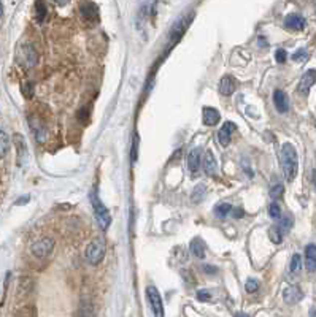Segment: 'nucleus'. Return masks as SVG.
I'll return each instance as SVG.
<instances>
[{"label": "nucleus", "mask_w": 316, "mask_h": 317, "mask_svg": "<svg viewBox=\"0 0 316 317\" xmlns=\"http://www.w3.org/2000/svg\"><path fill=\"white\" fill-rule=\"evenodd\" d=\"M147 300L150 303L153 317H164V305H162V298L159 295V290L155 286L147 287Z\"/></svg>", "instance_id": "obj_4"}, {"label": "nucleus", "mask_w": 316, "mask_h": 317, "mask_svg": "<svg viewBox=\"0 0 316 317\" xmlns=\"http://www.w3.org/2000/svg\"><path fill=\"white\" fill-rule=\"evenodd\" d=\"M305 265L310 273L316 271V244H309L305 247Z\"/></svg>", "instance_id": "obj_15"}, {"label": "nucleus", "mask_w": 316, "mask_h": 317, "mask_svg": "<svg viewBox=\"0 0 316 317\" xmlns=\"http://www.w3.org/2000/svg\"><path fill=\"white\" fill-rule=\"evenodd\" d=\"M53 249H54V239L48 236L41 238L32 244V254L38 257V259H45V257H48L53 252Z\"/></svg>", "instance_id": "obj_5"}, {"label": "nucleus", "mask_w": 316, "mask_h": 317, "mask_svg": "<svg viewBox=\"0 0 316 317\" xmlns=\"http://www.w3.org/2000/svg\"><path fill=\"white\" fill-rule=\"evenodd\" d=\"M105 257V244L102 239H92L86 247V260L91 265H99Z\"/></svg>", "instance_id": "obj_3"}, {"label": "nucleus", "mask_w": 316, "mask_h": 317, "mask_svg": "<svg viewBox=\"0 0 316 317\" xmlns=\"http://www.w3.org/2000/svg\"><path fill=\"white\" fill-rule=\"evenodd\" d=\"M315 186H316V171H315Z\"/></svg>", "instance_id": "obj_38"}, {"label": "nucleus", "mask_w": 316, "mask_h": 317, "mask_svg": "<svg viewBox=\"0 0 316 317\" xmlns=\"http://www.w3.org/2000/svg\"><path fill=\"white\" fill-rule=\"evenodd\" d=\"M35 10H37V19L38 22H43L45 18H46V3L43 2V0H37V3H35Z\"/></svg>", "instance_id": "obj_22"}, {"label": "nucleus", "mask_w": 316, "mask_h": 317, "mask_svg": "<svg viewBox=\"0 0 316 317\" xmlns=\"http://www.w3.org/2000/svg\"><path fill=\"white\" fill-rule=\"evenodd\" d=\"M234 130H235V124L230 122V121L224 122L223 127H221V130L218 132V140H219L221 146H223V148H226L227 144L230 143V138H232Z\"/></svg>", "instance_id": "obj_6"}, {"label": "nucleus", "mask_w": 316, "mask_h": 317, "mask_svg": "<svg viewBox=\"0 0 316 317\" xmlns=\"http://www.w3.org/2000/svg\"><path fill=\"white\" fill-rule=\"evenodd\" d=\"M232 211H234V207H232V205H229V203H219V205H216V208H215V214L221 219L227 217Z\"/></svg>", "instance_id": "obj_19"}, {"label": "nucleus", "mask_w": 316, "mask_h": 317, "mask_svg": "<svg viewBox=\"0 0 316 317\" xmlns=\"http://www.w3.org/2000/svg\"><path fill=\"white\" fill-rule=\"evenodd\" d=\"M302 297H304L302 290L299 289L297 286H289V287L285 289V292H283V298H285V302L288 305H294L297 302H301Z\"/></svg>", "instance_id": "obj_9"}, {"label": "nucleus", "mask_w": 316, "mask_h": 317, "mask_svg": "<svg viewBox=\"0 0 316 317\" xmlns=\"http://www.w3.org/2000/svg\"><path fill=\"white\" fill-rule=\"evenodd\" d=\"M189 249H191V254L194 257H197V259H205V247L200 241V238H194L191 244H189Z\"/></svg>", "instance_id": "obj_18"}, {"label": "nucleus", "mask_w": 316, "mask_h": 317, "mask_svg": "<svg viewBox=\"0 0 316 317\" xmlns=\"http://www.w3.org/2000/svg\"><path fill=\"white\" fill-rule=\"evenodd\" d=\"M3 14V6H2V0H0V18H2Z\"/></svg>", "instance_id": "obj_37"}, {"label": "nucleus", "mask_w": 316, "mask_h": 317, "mask_svg": "<svg viewBox=\"0 0 316 317\" xmlns=\"http://www.w3.org/2000/svg\"><path fill=\"white\" fill-rule=\"evenodd\" d=\"M202 151L199 148H195L189 152L187 156V168H189L191 173H197V170L200 168V162H202Z\"/></svg>", "instance_id": "obj_14"}, {"label": "nucleus", "mask_w": 316, "mask_h": 317, "mask_svg": "<svg viewBox=\"0 0 316 317\" xmlns=\"http://www.w3.org/2000/svg\"><path fill=\"white\" fill-rule=\"evenodd\" d=\"M22 61L27 67H33L37 64L38 56H37V51L33 49L32 45H24V48H22Z\"/></svg>", "instance_id": "obj_16"}, {"label": "nucleus", "mask_w": 316, "mask_h": 317, "mask_svg": "<svg viewBox=\"0 0 316 317\" xmlns=\"http://www.w3.org/2000/svg\"><path fill=\"white\" fill-rule=\"evenodd\" d=\"M8 149H10V138L3 130H0V157H3Z\"/></svg>", "instance_id": "obj_21"}, {"label": "nucleus", "mask_w": 316, "mask_h": 317, "mask_svg": "<svg viewBox=\"0 0 316 317\" xmlns=\"http://www.w3.org/2000/svg\"><path fill=\"white\" fill-rule=\"evenodd\" d=\"M269 236H270V239L275 244H280L281 241H283V233H281V230L277 227V225H273L272 228H270V232H269Z\"/></svg>", "instance_id": "obj_24"}, {"label": "nucleus", "mask_w": 316, "mask_h": 317, "mask_svg": "<svg viewBox=\"0 0 316 317\" xmlns=\"http://www.w3.org/2000/svg\"><path fill=\"white\" fill-rule=\"evenodd\" d=\"M216 267H211V265H207V267H203V271H207L208 273V275H215V273H216Z\"/></svg>", "instance_id": "obj_33"}, {"label": "nucleus", "mask_w": 316, "mask_h": 317, "mask_svg": "<svg viewBox=\"0 0 316 317\" xmlns=\"http://www.w3.org/2000/svg\"><path fill=\"white\" fill-rule=\"evenodd\" d=\"M285 27L288 30H302L305 27V19L301 14H289L285 19Z\"/></svg>", "instance_id": "obj_12"}, {"label": "nucleus", "mask_w": 316, "mask_h": 317, "mask_svg": "<svg viewBox=\"0 0 316 317\" xmlns=\"http://www.w3.org/2000/svg\"><path fill=\"white\" fill-rule=\"evenodd\" d=\"M307 59H309V51L304 49V48L297 49L293 54V61H296V62H304V61H307Z\"/></svg>", "instance_id": "obj_26"}, {"label": "nucleus", "mask_w": 316, "mask_h": 317, "mask_svg": "<svg viewBox=\"0 0 316 317\" xmlns=\"http://www.w3.org/2000/svg\"><path fill=\"white\" fill-rule=\"evenodd\" d=\"M281 194H283V186L281 184H277V186H273L272 189H270V197L273 200H277L281 197Z\"/></svg>", "instance_id": "obj_30"}, {"label": "nucleus", "mask_w": 316, "mask_h": 317, "mask_svg": "<svg viewBox=\"0 0 316 317\" xmlns=\"http://www.w3.org/2000/svg\"><path fill=\"white\" fill-rule=\"evenodd\" d=\"M275 59H277V62L278 64H285L286 62V59H288V53L285 49H277V53H275Z\"/></svg>", "instance_id": "obj_31"}, {"label": "nucleus", "mask_w": 316, "mask_h": 317, "mask_svg": "<svg viewBox=\"0 0 316 317\" xmlns=\"http://www.w3.org/2000/svg\"><path fill=\"white\" fill-rule=\"evenodd\" d=\"M235 88H237L235 80L232 78V76H229V75L223 76V80L219 81V92H221V96H224V97L232 96Z\"/></svg>", "instance_id": "obj_10"}, {"label": "nucleus", "mask_w": 316, "mask_h": 317, "mask_svg": "<svg viewBox=\"0 0 316 317\" xmlns=\"http://www.w3.org/2000/svg\"><path fill=\"white\" fill-rule=\"evenodd\" d=\"M293 217L291 216H285L283 219H281V222H280V224L277 225L280 230H281V233H283V235H286L288 232H289V230H291V227H293Z\"/></svg>", "instance_id": "obj_23"}, {"label": "nucleus", "mask_w": 316, "mask_h": 317, "mask_svg": "<svg viewBox=\"0 0 316 317\" xmlns=\"http://www.w3.org/2000/svg\"><path fill=\"white\" fill-rule=\"evenodd\" d=\"M68 2H70V0H56V3H57V5H61V6L67 5Z\"/></svg>", "instance_id": "obj_35"}, {"label": "nucleus", "mask_w": 316, "mask_h": 317, "mask_svg": "<svg viewBox=\"0 0 316 317\" xmlns=\"http://www.w3.org/2000/svg\"><path fill=\"white\" fill-rule=\"evenodd\" d=\"M301 268H302V257L299 254H294L291 263H289V271H291V275H299Z\"/></svg>", "instance_id": "obj_20"}, {"label": "nucleus", "mask_w": 316, "mask_h": 317, "mask_svg": "<svg viewBox=\"0 0 316 317\" xmlns=\"http://www.w3.org/2000/svg\"><path fill=\"white\" fill-rule=\"evenodd\" d=\"M205 192H207V189H205V186H197L195 187V189L192 191V202H195V203H199V202H202V199L205 197Z\"/></svg>", "instance_id": "obj_25"}, {"label": "nucleus", "mask_w": 316, "mask_h": 317, "mask_svg": "<svg viewBox=\"0 0 316 317\" xmlns=\"http://www.w3.org/2000/svg\"><path fill=\"white\" fill-rule=\"evenodd\" d=\"M235 317H250V316H248V314H245V313H238Z\"/></svg>", "instance_id": "obj_36"}, {"label": "nucleus", "mask_w": 316, "mask_h": 317, "mask_svg": "<svg viewBox=\"0 0 316 317\" xmlns=\"http://www.w3.org/2000/svg\"><path fill=\"white\" fill-rule=\"evenodd\" d=\"M269 216L272 219H278L281 216V208L278 207V203H272L269 207Z\"/></svg>", "instance_id": "obj_28"}, {"label": "nucleus", "mask_w": 316, "mask_h": 317, "mask_svg": "<svg viewBox=\"0 0 316 317\" xmlns=\"http://www.w3.org/2000/svg\"><path fill=\"white\" fill-rule=\"evenodd\" d=\"M89 200H91V205H92V210H94V214H96V219H97V224L102 230H107L110 227V224H112V216H110V211L107 210V207L104 203L100 202L99 195L96 192V189L91 191L89 194Z\"/></svg>", "instance_id": "obj_2"}, {"label": "nucleus", "mask_w": 316, "mask_h": 317, "mask_svg": "<svg viewBox=\"0 0 316 317\" xmlns=\"http://www.w3.org/2000/svg\"><path fill=\"white\" fill-rule=\"evenodd\" d=\"M280 162H281V168H283V175L286 178V181H294V178L297 176L299 160H297L296 148L291 143L283 144V148H281Z\"/></svg>", "instance_id": "obj_1"}, {"label": "nucleus", "mask_w": 316, "mask_h": 317, "mask_svg": "<svg viewBox=\"0 0 316 317\" xmlns=\"http://www.w3.org/2000/svg\"><path fill=\"white\" fill-rule=\"evenodd\" d=\"M202 116H203V124L205 125H208V127H213V125H216L219 122V119H221V114H219V111L215 109V108H203L202 109Z\"/></svg>", "instance_id": "obj_11"}, {"label": "nucleus", "mask_w": 316, "mask_h": 317, "mask_svg": "<svg viewBox=\"0 0 316 317\" xmlns=\"http://www.w3.org/2000/svg\"><path fill=\"white\" fill-rule=\"evenodd\" d=\"M202 164H203V170H205V173H207V175L213 176V175L216 173V170H218V162H216V159H215V156H213L211 151H207V152H205Z\"/></svg>", "instance_id": "obj_13"}, {"label": "nucleus", "mask_w": 316, "mask_h": 317, "mask_svg": "<svg viewBox=\"0 0 316 317\" xmlns=\"http://www.w3.org/2000/svg\"><path fill=\"white\" fill-rule=\"evenodd\" d=\"M80 13L83 16V19H86V21H94V19H97V8L96 5H92L91 2H84L81 3L80 6Z\"/></svg>", "instance_id": "obj_17"}, {"label": "nucleus", "mask_w": 316, "mask_h": 317, "mask_svg": "<svg viewBox=\"0 0 316 317\" xmlns=\"http://www.w3.org/2000/svg\"><path fill=\"white\" fill-rule=\"evenodd\" d=\"M273 104H275V108L278 109V113H286L289 109V99L286 96L285 91H275L273 94Z\"/></svg>", "instance_id": "obj_8"}, {"label": "nucleus", "mask_w": 316, "mask_h": 317, "mask_svg": "<svg viewBox=\"0 0 316 317\" xmlns=\"http://www.w3.org/2000/svg\"><path fill=\"white\" fill-rule=\"evenodd\" d=\"M197 300H200V302H208V300H211V294L208 292V290H199Z\"/></svg>", "instance_id": "obj_32"}, {"label": "nucleus", "mask_w": 316, "mask_h": 317, "mask_svg": "<svg viewBox=\"0 0 316 317\" xmlns=\"http://www.w3.org/2000/svg\"><path fill=\"white\" fill-rule=\"evenodd\" d=\"M232 212H234V216H235V217L243 216V210H235V211H232Z\"/></svg>", "instance_id": "obj_34"}, {"label": "nucleus", "mask_w": 316, "mask_h": 317, "mask_svg": "<svg viewBox=\"0 0 316 317\" xmlns=\"http://www.w3.org/2000/svg\"><path fill=\"white\" fill-rule=\"evenodd\" d=\"M137 156H139V135H134V140H132V151H131V159L132 162L137 160Z\"/></svg>", "instance_id": "obj_27"}, {"label": "nucleus", "mask_w": 316, "mask_h": 317, "mask_svg": "<svg viewBox=\"0 0 316 317\" xmlns=\"http://www.w3.org/2000/svg\"><path fill=\"white\" fill-rule=\"evenodd\" d=\"M245 289H246V292H250V294H253V292H256V290L259 289V282L256 281V279H253V278H250L248 281H246V284H245Z\"/></svg>", "instance_id": "obj_29"}, {"label": "nucleus", "mask_w": 316, "mask_h": 317, "mask_svg": "<svg viewBox=\"0 0 316 317\" xmlns=\"http://www.w3.org/2000/svg\"><path fill=\"white\" fill-rule=\"evenodd\" d=\"M315 83H316V70H307L302 76L301 83H299V92L307 96Z\"/></svg>", "instance_id": "obj_7"}]
</instances>
